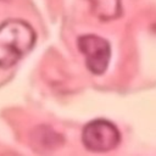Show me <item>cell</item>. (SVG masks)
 <instances>
[{
	"mask_svg": "<svg viewBox=\"0 0 156 156\" xmlns=\"http://www.w3.org/2000/svg\"><path fill=\"white\" fill-rule=\"evenodd\" d=\"M35 43L33 28L24 21L10 20L0 26V67L17 63Z\"/></svg>",
	"mask_w": 156,
	"mask_h": 156,
	"instance_id": "6da1fadb",
	"label": "cell"
},
{
	"mask_svg": "<svg viewBox=\"0 0 156 156\" xmlns=\"http://www.w3.org/2000/svg\"><path fill=\"white\" fill-rule=\"evenodd\" d=\"M91 11L101 21H111L119 17L121 0H90Z\"/></svg>",
	"mask_w": 156,
	"mask_h": 156,
	"instance_id": "277c9868",
	"label": "cell"
},
{
	"mask_svg": "<svg viewBox=\"0 0 156 156\" xmlns=\"http://www.w3.org/2000/svg\"><path fill=\"white\" fill-rule=\"evenodd\" d=\"M77 44L85 57L88 69L94 74H102L108 66L111 56L108 41L99 35L87 34L79 37Z\"/></svg>",
	"mask_w": 156,
	"mask_h": 156,
	"instance_id": "3957f363",
	"label": "cell"
},
{
	"mask_svg": "<svg viewBox=\"0 0 156 156\" xmlns=\"http://www.w3.org/2000/svg\"><path fill=\"white\" fill-rule=\"evenodd\" d=\"M82 141L93 152H106L119 144L121 134L113 123L106 119H94L83 128Z\"/></svg>",
	"mask_w": 156,
	"mask_h": 156,
	"instance_id": "7a4b0ae2",
	"label": "cell"
}]
</instances>
